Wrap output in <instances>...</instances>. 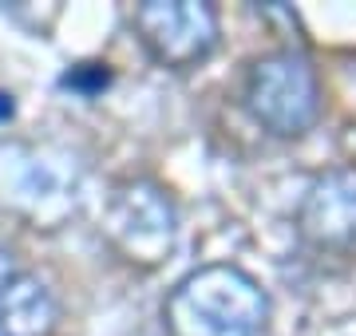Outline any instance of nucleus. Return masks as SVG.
Returning <instances> with one entry per match:
<instances>
[{
    "label": "nucleus",
    "mask_w": 356,
    "mask_h": 336,
    "mask_svg": "<svg viewBox=\"0 0 356 336\" xmlns=\"http://www.w3.org/2000/svg\"><path fill=\"white\" fill-rule=\"evenodd\" d=\"M269 324V293L234 261L191 269L163 301L170 336H261Z\"/></svg>",
    "instance_id": "f257e3e1"
},
{
    "label": "nucleus",
    "mask_w": 356,
    "mask_h": 336,
    "mask_svg": "<svg viewBox=\"0 0 356 336\" xmlns=\"http://www.w3.org/2000/svg\"><path fill=\"white\" fill-rule=\"evenodd\" d=\"M242 107L273 139H301L325 115L317 64L305 48H273L250 60L242 79Z\"/></svg>",
    "instance_id": "f03ea898"
},
{
    "label": "nucleus",
    "mask_w": 356,
    "mask_h": 336,
    "mask_svg": "<svg viewBox=\"0 0 356 336\" xmlns=\"http://www.w3.org/2000/svg\"><path fill=\"white\" fill-rule=\"evenodd\" d=\"M178 210L154 178H123L103 202V242L139 269H154L175 249Z\"/></svg>",
    "instance_id": "7ed1b4c3"
},
{
    "label": "nucleus",
    "mask_w": 356,
    "mask_h": 336,
    "mask_svg": "<svg viewBox=\"0 0 356 336\" xmlns=\"http://www.w3.org/2000/svg\"><path fill=\"white\" fill-rule=\"evenodd\" d=\"M131 28L143 52L170 72L206 64L222 40V20L210 0H139L131 12Z\"/></svg>",
    "instance_id": "20e7f679"
},
{
    "label": "nucleus",
    "mask_w": 356,
    "mask_h": 336,
    "mask_svg": "<svg viewBox=\"0 0 356 336\" xmlns=\"http://www.w3.org/2000/svg\"><path fill=\"white\" fill-rule=\"evenodd\" d=\"M301 230L317 246H356V170L341 167L313 182L301 206Z\"/></svg>",
    "instance_id": "39448f33"
},
{
    "label": "nucleus",
    "mask_w": 356,
    "mask_h": 336,
    "mask_svg": "<svg viewBox=\"0 0 356 336\" xmlns=\"http://www.w3.org/2000/svg\"><path fill=\"white\" fill-rule=\"evenodd\" d=\"M107 83H111L107 64H76L72 72L60 76V87H64V91H79V95H88V99H95Z\"/></svg>",
    "instance_id": "423d86ee"
},
{
    "label": "nucleus",
    "mask_w": 356,
    "mask_h": 336,
    "mask_svg": "<svg viewBox=\"0 0 356 336\" xmlns=\"http://www.w3.org/2000/svg\"><path fill=\"white\" fill-rule=\"evenodd\" d=\"M0 336H13V333H8V324H4V321H0Z\"/></svg>",
    "instance_id": "0eeeda50"
}]
</instances>
